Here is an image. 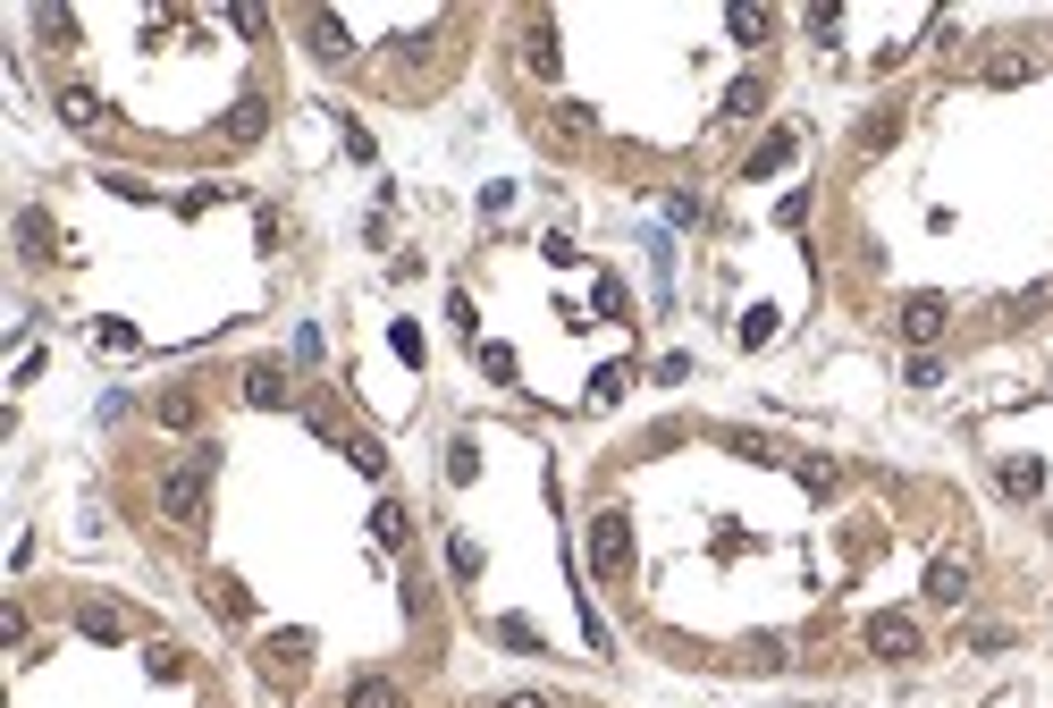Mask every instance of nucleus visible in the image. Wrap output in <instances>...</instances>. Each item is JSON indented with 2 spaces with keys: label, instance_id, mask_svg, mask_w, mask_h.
Returning <instances> with one entry per match:
<instances>
[{
  "label": "nucleus",
  "instance_id": "b1692460",
  "mask_svg": "<svg viewBox=\"0 0 1053 708\" xmlns=\"http://www.w3.org/2000/svg\"><path fill=\"white\" fill-rule=\"evenodd\" d=\"M767 338H775V313H767V304H759V313H742V346H767Z\"/></svg>",
  "mask_w": 1053,
  "mask_h": 708
},
{
  "label": "nucleus",
  "instance_id": "2eb2a0df",
  "mask_svg": "<svg viewBox=\"0 0 1053 708\" xmlns=\"http://www.w3.org/2000/svg\"><path fill=\"white\" fill-rule=\"evenodd\" d=\"M793 481L809 489V498H834V489H843V473H834V464H818V455H800V464H793Z\"/></svg>",
  "mask_w": 1053,
  "mask_h": 708
},
{
  "label": "nucleus",
  "instance_id": "1a4fd4ad",
  "mask_svg": "<svg viewBox=\"0 0 1053 708\" xmlns=\"http://www.w3.org/2000/svg\"><path fill=\"white\" fill-rule=\"evenodd\" d=\"M17 254H26V261H51V211H34V203L17 211Z\"/></svg>",
  "mask_w": 1053,
  "mask_h": 708
},
{
  "label": "nucleus",
  "instance_id": "a878e982",
  "mask_svg": "<svg viewBox=\"0 0 1053 708\" xmlns=\"http://www.w3.org/2000/svg\"><path fill=\"white\" fill-rule=\"evenodd\" d=\"M448 565H455V574H464V582H473V574H480V548H473V540H464V532H455V540H448Z\"/></svg>",
  "mask_w": 1053,
  "mask_h": 708
},
{
  "label": "nucleus",
  "instance_id": "7ed1b4c3",
  "mask_svg": "<svg viewBox=\"0 0 1053 708\" xmlns=\"http://www.w3.org/2000/svg\"><path fill=\"white\" fill-rule=\"evenodd\" d=\"M927 599H935V608H960V599H969V557L944 548V557L927 565Z\"/></svg>",
  "mask_w": 1053,
  "mask_h": 708
},
{
  "label": "nucleus",
  "instance_id": "f257e3e1",
  "mask_svg": "<svg viewBox=\"0 0 1053 708\" xmlns=\"http://www.w3.org/2000/svg\"><path fill=\"white\" fill-rule=\"evenodd\" d=\"M203 473H211V448L160 481V515H169V523H194V515H203Z\"/></svg>",
  "mask_w": 1053,
  "mask_h": 708
},
{
  "label": "nucleus",
  "instance_id": "6ab92c4d",
  "mask_svg": "<svg viewBox=\"0 0 1053 708\" xmlns=\"http://www.w3.org/2000/svg\"><path fill=\"white\" fill-rule=\"evenodd\" d=\"M725 26H734V42H767L775 17H767V9H725Z\"/></svg>",
  "mask_w": 1053,
  "mask_h": 708
},
{
  "label": "nucleus",
  "instance_id": "20e7f679",
  "mask_svg": "<svg viewBox=\"0 0 1053 708\" xmlns=\"http://www.w3.org/2000/svg\"><path fill=\"white\" fill-rule=\"evenodd\" d=\"M868 649L877 658H919V624L910 615H868Z\"/></svg>",
  "mask_w": 1053,
  "mask_h": 708
},
{
  "label": "nucleus",
  "instance_id": "9b49d317",
  "mask_svg": "<svg viewBox=\"0 0 1053 708\" xmlns=\"http://www.w3.org/2000/svg\"><path fill=\"white\" fill-rule=\"evenodd\" d=\"M60 119L68 127H101V94L94 85H60Z\"/></svg>",
  "mask_w": 1053,
  "mask_h": 708
},
{
  "label": "nucleus",
  "instance_id": "f3484780",
  "mask_svg": "<svg viewBox=\"0 0 1053 708\" xmlns=\"http://www.w3.org/2000/svg\"><path fill=\"white\" fill-rule=\"evenodd\" d=\"M152 414L169 422V430H194V388H169V396H160Z\"/></svg>",
  "mask_w": 1053,
  "mask_h": 708
},
{
  "label": "nucleus",
  "instance_id": "393cba45",
  "mask_svg": "<svg viewBox=\"0 0 1053 708\" xmlns=\"http://www.w3.org/2000/svg\"><path fill=\"white\" fill-rule=\"evenodd\" d=\"M346 455L363 464V473H388V448H380V439H346Z\"/></svg>",
  "mask_w": 1053,
  "mask_h": 708
},
{
  "label": "nucleus",
  "instance_id": "ddd939ff",
  "mask_svg": "<svg viewBox=\"0 0 1053 708\" xmlns=\"http://www.w3.org/2000/svg\"><path fill=\"white\" fill-rule=\"evenodd\" d=\"M245 405H287V371H270V363L245 371Z\"/></svg>",
  "mask_w": 1053,
  "mask_h": 708
},
{
  "label": "nucleus",
  "instance_id": "6e6552de",
  "mask_svg": "<svg viewBox=\"0 0 1053 708\" xmlns=\"http://www.w3.org/2000/svg\"><path fill=\"white\" fill-rule=\"evenodd\" d=\"M261 127H270V101H261V94H245L236 110H228V127H220V135H228V144H254Z\"/></svg>",
  "mask_w": 1053,
  "mask_h": 708
},
{
  "label": "nucleus",
  "instance_id": "bb28decb",
  "mask_svg": "<svg viewBox=\"0 0 1053 708\" xmlns=\"http://www.w3.org/2000/svg\"><path fill=\"white\" fill-rule=\"evenodd\" d=\"M894 127H902L894 110H877V119H868V127H860V144H868V152H877V144H894Z\"/></svg>",
  "mask_w": 1053,
  "mask_h": 708
},
{
  "label": "nucleus",
  "instance_id": "f8f14e48",
  "mask_svg": "<svg viewBox=\"0 0 1053 708\" xmlns=\"http://www.w3.org/2000/svg\"><path fill=\"white\" fill-rule=\"evenodd\" d=\"M548 127L565 135V144H590V110L581 101H548Z\"/></svg>",
  "mask_w": 1053,
  "mask_h": 708
},
{
  "label": "nucleus",
  "instance_id": "5701e85b",
  "mask_svg": "<svg viewBox=\"0 0 1053 708\" xmlns=\"http://www.w3.org/2000/svg\"><path fill=\"white\" fill-rule=\"evenodd\" d=\"M313 42H320V60H338V51H346V26H338V17H313Z\"/></svg>",
  "mask_w": 1053,
  "mask_h": 708
},
{
  "label": "nucleus",
  "instance_id": "dca6fc26",
  "mask_svg": "<svg viewBox=\"0 0 1053 708\" xmlns=\"http://www.w3.org/2000/svg\"><path fill=\"white\" fill-rule=\"evenodd\" d=\"M523 60L540 68V76H556V26H548V17H540L531 34H523Z\"/></svg>",
  "mask_w": 1053,
  "mask_h": 708
},
{
  "label": "nucleus",
  "instance_id": "4be33fe9",
  "mask_svg": "<svg viewBox=\"0 0 1053 708\" xmlns=\"http://www.w3.org/2000/svg\"><path fill=\"white\" fill-rule=\"evenodd\" d=\"M473 473H480V448H473V439H455V448H448V481H473Z\"/></svg>",
  "mask_w": 1053,
  "mask_h": 708
},
{
  "label": "nucleus",
  "instance_id": "423d86ee",
  "mask_svg": "<svg viewBox=\"0 0 1053 708\" xmlns=\"http://www.w3.org/2000/svg\"><path fill=\"white\" fill-rule=\"evenodd\" d=\"M76 633L85 642H127V615L110 608V599H76Z\"/></svg>",
  "mask_w": 1053,
  "mask_h": 708
},
{
  "label": "nucleus",
  "instance_id": "0eeeda50",
  "mask_svg": "<svg viewBox=\"0 0 1053 708\" xmlns=\"http://www.w3.org/2000/svg\"><path fill=\"white\" fill-rule=\"evenodd\" d=\"M793 152H800V135H793V127H775V135L759 144V152H750V169H742V178H775V169L793 161Z\"/></svg>",
  "mask_w": 1053,
  "mask_h": 708
},
{
  "label": "nucleus",
  "instance_id": "a211bd4d",
  "mask_svg": "<svg viewBox=\"0 0 1053 708\" xmlns=\"http://www.w3.org/2000/svg\"><path fill=\"white\" fill-rule=\"evenodd\" d=\"M211 608H220V615H254V599H245V582L211 574Z\"/></svg>",
  "mask_w": 1053,
  "mask_h": 708
},
{
  "label": "nucleus",
  "instance_id": "412c9836",
  "mask_svg": "<svg viewBox=\"0 0 1053 708\" xmlns=\"http://www.w3.org/2000/svg\"><path fill=\"white\" fill-rule=\"evenodd\" d=\"M759 76H742V85H734V94H725V119H750V110H759Z\"/></svg>",
  "mask_w": 1053,
  "mask_h": 708
},
{
  "label": "nucleus",
  "instance_id": "39448f33",
  "mask_svg": "<svg viewBox=\"0 0 1053 708\" xmlns=\"http://www.w3.org/2000/svg\"><path fill=\"white\" fill-rule=\"evenodd\" d=\"M902 338H910V346H935V338H944V295H910V304H902Z\"/></svg>",
  "mask_w": 1053,
  "mask_h": 708
},
{
  "label": "nucleus",
  "instance_id": "cd10ccee",
  "mask_svg": "<svg viewBox=\"0 0 1053 708\" xmlns=\"http://www.w3.org/2000/svg\"><path fill=\"white\" fill-rule=\"evenodd\" d=\"M498 642H506V649H540V633H531L523 615H506V624H498Z\"/></svg>",
  "mask_w": 1053,
  "mask_h": 708
},
{
  "label": "nucleus",
  "instance_id": "9d476101",
  "mask_svg": "<svg viewBox=\"0 0 1053 708\" xmlns=\"http://www.w3.org/2000/svg\"><path fill=\"white\" fill-rule=\"evenodd\" d=\"M405 692H396V675H354L346 683V708H396Z\"/></svg>",
  "mask_w": 1053,
  "mask_h": 708
},
{
  "label": "nucleus",
  "instance_id": "4468645a",
  "mask_svg": "<svg viewBox=\"0 0 1053 708\" xmlns=\"http://www.w3.org/2000/svg\"><path fill=\"white\" fill-rule=\"evenodd\" d=\"M1003 489H1012V498H1037V489H1045V464H1037V455H1012V464H1003Z\"/></svg>",
  "mask_w": 1053,
  "mask_h": 708
},
{
  "label": "nucleus",
  "instance_id": "f03ea898",
  "mask_svg": "<svg viewBox=\"0 0 1053 708\" xmlns=\"http://www.w3.org/2000/svg\"><path fill=\"white\" fill-rule=\"evenodd\" d=\"M624 557H633V523H624V506H607L590 523V574H624Z\"/></svg>",
  "mask_w": 1053,
  "mask_h": 708
},
{
  "label": "nucleus",
  "instance_id": "c85d7f7f",
  "mask_svg": "<svg viewBox=\"0 0 1053 708\" xmlns=\"http://www.w3.org/2000/svg\"><path fill=\"white\" fill-rule=\"evenodd\" d=\"M498 708H548V700H540V692H506Z\"/></svg>",
  "mask_w": 1053,
  "mask_h": 708
},
{
  "label": "nucleus",
  "instance_id": "aec40b11",
  "mask_svg": "<svg viewBox=\"0 0 1053 708\" xmlns=\"http://www.w3.org/2000/svg\"><path fill=\"white\" fill-rule=\"evenodd\" d=\"M987 85H1028V51H994V60H987Z\"/></svg>",
  "mask_w": 1053,
  "mask_h": 708
}]
</instances>
